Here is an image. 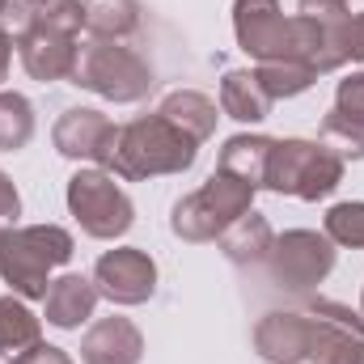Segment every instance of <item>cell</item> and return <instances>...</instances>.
<instances>
[{
    "mask_svg": "<svg viewBox=\"0 0 364 364\" xmlns=\"http://www.w3.org/2000/svg\"><path fill=\"white\" fill-rule=\"evenodd\" d=\"M55 153L73 157V161H93L102 170H110L114 161V140H119V127L102 114V110H90V106H73L60 114L55 132Z\"/></svg>",
    "mask_w": 364,
    "mask_h": 364,
    "instance_id": "10",
    "label": "cell"
},
{
    "mask_svg": "<svg viewBox=\"0 0 364 364\" xmlns=\"http://www.w3.org/2000/svg\"><path fill=\"white\" fill-rule=\"evenodd\" d=\"M322 144L335 153V157H352V161H360L364 157V119H352V114H339V110H331L326 119H322Z\"/></svg>",
    "mask_w": 364,
    "mask_h": 364,
    "instance_id": "24",
    "label": "cell"
},
{
    "mask_svg": "<svg viewBox=\"0 0 364 364\" xmlns=\"http://www.w3.org/2000/svg\"><path fill=\"white\" fill-rule=\"evenodd\" d=\"M250 203H255V186L250 182L216 170L199 191L182 195L178 203H174L170 229L178 233L182 242H216L237 216L250 212Z\"/></svg>",
    "mask_w": 364,
    "mask_h": 364,
    "instance_id": "4",
    "label": "cell"
},
{
    "mask_svg": "<svg viewBox=\"0 0 364 364\" xmlns=\"http://www.w3.org/2000/svg\"><path fill=\"white\" fill-rule=\"evenodd\" d=\"M220 110L237 123H263L272 114V93L250 68H233L220 81Z\"/></svg>",
    "mask_w": 364,
    "mask_h": 364,
    "instance_id": "16",
    "label": "cell"
},
{
    "mask_svg": "<svg viewBox=\"0 0 364 364\" xmlns=\"http://www.w3.org/2000/svg\"><path fill=\"white\" fill-rule=\"evenodd\" d=\"M301 13L305 17H339V13H348V0H301Z\"/></svg>",
    "mask_w": 364,
    "mask_h": 364,
    "instance_id": "30",
    "label": "cell"
},
{
    "mask_svg": "<svg viewBox=\"0 0 364 364\" xmlns=\"http://www.w3.org/2000/svg\"><path fill=\"white\" fill-rule=\"evenodd\" d=\"M9 364H73L60 348H51V343H38V348H30L26 356H17V360H9Z\"/></svg>",
    "mask_w": 364,
    "mask_h": 364,
    "instance_id": "29",
    "label": "cell"
},
{
    "mask_svg": "<svg viewBox=\"0 0 364 364\" xmlns=\"http://www.w3.org/2000/svg\"><path fill=\"white\" fill-rule=\"evenodd\" d=\"M314 335H318L314 314H267L255 326V348L272 364H309Z\"/></svg>",
    "mask_w": 364,
    "mask_h": 364,
    "instance_id": "12",
    "label": "cell"
},
{
    "mask_svg": "<svg viewBox=\"0 0 364 364\" xmlns=\"http://www.w3.org/2000/svg\"><path fill=\"white\" fill-rule=\"evenodd\" d=\"M233 30H237L242 51L255 55L259 64L292 60V17H284L275 0H237Z\"/></svg>",
    "mask_w": 364,
    "mask_h": 364,
    "instance_id": "8",
    "label": "cell"
},
{
    "mask_svg": "<svg viewBox=\"0 0 364 364\" xmlns=\"http://www.w3.org/2000/svg\"><path fill=\"white\" fill-rule=\"evenodd\" d=\"M272 149H275V140H267V136H233V140H225L220 166H216V170H225V174H233V178L250 182V186L259 191V186H267Z\"/></svg>",
    "mask_w": 364,
    "mask_h": 364,
    "instance_id": "17",
    "label": "cell"
},
{
    "mask_svg": "<svg viewBox=\"0 0 364 364\" xmlns=\"http://www.w3.org/2000/svg\"><path fill=\"white\" fill-rule=\"evenodd\" d=\"M326 237L335 246L364 250V203H335L326 212Z\"/></svg>",
    "mask_w": 364,
    "mask_h": 364,
    "instance_id": "25",
    "label": "cell"
},
{
    "mask_svg": "<svg viewBox=\"0 0 364 364\" xmlns=\"http://www.w3.org/2000/svg\"><path fill=\"white\" fill-rule=\"evenodd\" d=\"M21 4H30V9H47L51 0H21Z\"/></svg>",
    "mask_w": 364,
    "mask_h": 364,
    "instance_id": "32",
    "label": "cell"
},
{
    "mask_svg": "<svg viewBox=\"0 0 364 364\" xmlns=\"http://www.w3.org/2000/svg\"><path fill=\"white\" fill-rule=\"evenodd\" d=\"M4 9H9V0H0V17H4Z\"/></svg>",
    "mask_w": 364,
    "mask_h": 364,
    "instance_id": "33",
    "label": "cell"
},
{
    "mask_svg": "<svg viewBox=\"0 0 364 364\" xmlns=\"http://www.w3.org/2000/svg\"><path fill=\"white\" fill-rule=\"evenodd\" d=\"M17 51L34 81H64V77H73L81 47H77V34H64L34 13V26L17 38Z\"/></svg>",
    "mask_w": 364,
    "mask_h": 364,
    "instance_id": "11",
    "label": "cell"
},
{
    "mask_svg": "<svg viewBox=\"0 0 364 364\" xmlns=\"http://www.w3.org/2000/svg\"><path fill=\"white\" fill-rule=\"evenodd\" d=\"M34 136V106L21 93H0V149L17 153Z\"/></svg>",
    "mask_w": 364,
    "mask_h": 364,
    "instance_id": "22",
    "label": "cell"
},
{
    "mask_svg": "<svg viewBox=\"0 0 364 364\" xmlns=\"http://www.w3.org/2000/svg\"><path fill=\"white\" fill-rule=\"evenodd\" d=\"M335 110L339 114H352V119H364V73H352L348 81H339Z\"/></svg>",
    "mask_w": 364,
    "mask_h": 364,
    "instance_id": "26",
    "label": "cell"
},
{
    "mask_svg": "<svg viewBox=\"0 0 364 364\" xmlns=\"http://www.w3.org/2000/svg\"><path fill=\"white\" fill-rule=\"evenodd\" d=\"M331 267H335V242L314 229H288L284 237L272 242V255H267L272 279L288 292H309L331 275Z\"/></svg>",
    "mask_w": 364,
    "mask_h": 364,
    "instance_id": "7",
    "label": "cell"
},
{
    "mask_svg": "<svg viewBox=\"0 0 364 364\" xmlns=\"http://www.w3.org/2000/svg\"><path fill=\"white\" fill-rule=\"evenodd\" d=\"M97 284L85 279V275H60L51 279L43 305H47V322L60 326V331H77L81 322H90L93 309H97Z\"/></svg>",
    "mask_w": 364,
    "mask_h": 364,
    "instance_id": "14",
    "label": "cell"
},
{
    "mask_svg": "<svg viewBox=\"0 0 364 364\" xmlns=\"http://www.w3.org/2000/svg\"><path fill=\"white\" fill-rule=\"evenodd\" d=\"M157 114H166L174 127H182L195 144H203L212 132H216V102L212 97H203V93H195V90H174V93H166V102L157 106Z\"/></svg>",
    "mask_w": 364,
    "mask_h": 364,
    "instance_id": "18",
    "label": "cell"
},
{
    "mask_svg": "<svg viewBox=\"0 0 364 364\" xmlns=\"http://www.w3.org/2000/svg\"><path fill=\"white\" fill-rule=\"evenodd\" d=\"M38 343H43V326L26 309V301L21 296H0V356L17 360Z\"/></svg>",
    "mask_w": 364,
    "mask_h": 364,
    "instance_id": "20",
    "label": "cell"
},
{
    "mask_svg": "<svg viewBox=\"0 0 364 364\" xmlns=\"http://www.w3.org/2000/svg\"><path fill=\"white\" fill-rule=\"evenodd\" d=\"M144 335L132 318H97L81 339V364H140Z\"/></svg>",
    "mask_w": 364,
    "mask_h": 364,
    "instance_id": "13",
    "label": "cell"
},
{
    "mask_svg": "<svg viewBox=\"0 0 364 364\" xmlns=\"http://www.w3.org/2000/svg\"><path fill=\"white\" fill-rule=\"evenodd\" d=\"M68 212L77 216V225L90 233V237H123L136 220V208L127 199V191L114 182L110 170L93 166V170H77L68 178Z\"/></svg>",
    "mask_w": 364,
    "mask_h": 364,
    "instance_id": "6",
    "label": "cell"
},
{
    "mask_svg": "<svg viewBox=\"0 0 364 364\" xmlns=\"http://www.w3.org/2000/svg\"><path fill=\"white\" fill-rule=\"evenodd\" d=\"M9 60H13V38L0 30V81L9 77Z\"/></svg>",
    "mask_w": 364,
    "mask_h": 364,
    "instance_id": "31",
    "label": "cell"
},
{
    "mask_svg": "<svg viewBox=\"0 0 364 364\" xmlns=\"http://www.w3.org/2000/svg\"><path fill=\"white\" fill-rule=\"evenodd\" d=\"M73 85L97 93L106 102H140L157 81H153V64L144 55H136L132 47H123L114 38H90L77 51Z\"/></svg>",
    "mask_w": 364,
    "mask_h": 364,
    "instance_id": "3",
    "label": "cell"
},
{
    "mask_svg": "<svg viewBox=\"0 0 364 364\" xmlns=\"http://www.w3.org/2000/svg\"><path fill=\"white\" fill-rule=\"evenodd\" d=\"M85 9V30L93 38H127L140 30V0H81Z\"/></svg>",
    "mask_w": 364,
    "mask_h": 364,
    "instance_id": "21",
    "label": "cell"
},
{
    "mask_svg": "<svg viewBox=\"0 0 364 364\" xmlns=\"http://www.w3.org/2000/svg\"><path fill=\"white\" fill-rule=\"evenodd\" d=\"M343 182V157L314 140H275L267 161V191L296 199H326Z\"/></svg>",
    "mask_w": 364,
    "mask_h": 364,
    "instance_id": "5",
    "label": "cell"
},
{
    "mask_svg": "<svg viewBox=\"0 0 364 364\" xmlns=\"http://www.w3.org/2000/svg\"><path fill=\"white\" fill-rule=\"evenodd\" d=\"M322 43H326V73L364 60V13L322 17Z\"/></svg>",
    "mask_w": 364,
    "mask_h": 364,
    "instance_id": "19",
    "label": "cell"
},
{
    "mask_svg": "<svg viewBox=\"0 0 364 364\" xmlns=\"http://www.w3.org/2000/svg\"><path fill=\"white\" fill-rule=\"evenodd\" d=\"M17 212H21V195H17L9 174H0V229H13Z\"/></svg>",
    "mask_w": 364,
    "mask_h": 364,
    "instance_id": "28",
    "label": "cell"
},
{
    "mask_svg": "<svg viewBox=\"0 0 364 364\" xmlns=\"http://www.w3.org/2000/svg\"><path fill=\"white\" fill-rule=\"evenodd\" d=\"M309 314H318V318H326V322H339V326H348V331H356V335H364V322H360V314H352L348 305H339V301H309L305 305Z\"/></svg>",
    "mask_w": 364,
    "mask_h": 364,
    "instance_id": "27",
    "label": "cell"
},
{
    "mask_svg": "<svg viewBox=\"0 0 364 364\" xmlns=\"http://www.w3.org/2000/svg\"><path fill=\"white\" fill-rule=\"evenodd\" d=\"M255 77L263 81V90L275 97H296V93H305L314 81H318V73L314 68H305V64H292V60H272V64H259L255 68Z\"/></svg>",
    "mask_w": 364,
    "mask_h": 364,
    "instance_id": "23",
    "label": "cell"
},
{
    "mask_svg": "<svg viewBox=\"0 0 364 364\" xmlns=\"http://www.w3.org/2000/svg\"><path fill=\"white\" fill-rule=\"evenodd\" d=\"M4 233H9V229H0V242H4Z\"/></svg>",
    "mask_w": 364,
    "mask_h": 364,
    "instance_id": "34",
    "label": "cell"
},
{
    "mask_svg": "<svg viewBox=\"0 0 364 364\" xmlns=\"http://www.w3.org/2000/svg\"><path fill=\"white\" fill-rule=\"evenodd\" d=\"M216 242H220V250H225L229 263H237V267H255V263H267L275 233H272V225H267V216L246 212V216H237Z\"/></svg>",
    "mask_w": 364,
    "mask_h": 364,
    "instance_id": "15",
    "label": "cell"
},
{
    "mask_svg": "<svg viewBox=\"0 0 364 364\" xmlns=\"http://www.w3.org/2000/svg\"><path fill=\"white\" fill-rule=\"evenodd\" d=\"M195 153H199V144L182 127H174L166 114H140V119L119 127L110 174L123 182L182 174V170L195 166Z\"/></svg>",
    "mask_w": 364,
    "mask_h": 364,
    "instance_id": "1",
    "label": "cell"
},
{
    "mask_svg": "<svg viewBox=\"0 0 364 364\" xmlns=\"http://www.w3.org/2000/svg\"><path fill=\"white\" fill-rule=\"evenodd\" d=\"M93 284L114 305H144L157 292V263L136 246H119V250H106L97 259Z\"/></svg>",
    "mask_w": 364,
    "mask_h": 364,
    "instance_id": "9",
    "label": "cell"
},
{
    "mask_svg": "<svg viewBox=\"0 0 364 364\" xmlns=\"http://www.w3.org/2000/svg\"><path fill=\"white\" fill-rule=\"evenodd\" d=\"M73 259V233L60 225H26L9 229L0 242V275L21 301H43L51 272Z\"/></svg>",
    "mask_w": 364,
    "mask_h": 364,
    "instance_id": "2",
    "label": "cell"
}]
</instances>
